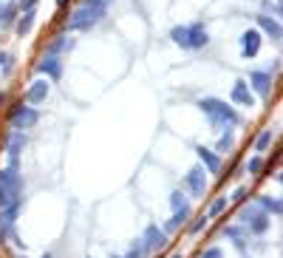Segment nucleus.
<instances>
[{
  "mask_svg": "<svg viewBox=\"0 0 283 258\" xmlns=\"http://www.w3.org/2000/svg\"><path fill=\"white\" fill-rule=\"evenodd\" d=\"M0 102H3V94H0Z\"/></svg>",
  "mask_w": 283,
  "mask_h": 258,
  "instance_id": "obj_26",
  "label": "nucleus"
},
{
  "mask_svg": "<svg viewBox=\"0 0 283 258\" xmlns=\"http://www.w3.org/2000/svg\"><path fill=\"white\" fill-rule=\"evenodd\" d=\"M68 0H57V9H63V6H66Z\"/></svg>",
  "mask_w": 283,
  "mask_h": 258,
  "instance_id": "obj_24",
  "label": "nucleus"
},
{
  "mask_svg": "<svg viewBox=\"0 0 283 258\" xmlns=\"http://www.w3.org/2000/svg\"><path fill=\"white\" fill-rule=\"evenodd\" d=\"M170 40H173L176 46L187 49V26H173V29H170Z\"/></svg>",
  "mask_w": 283,
  "mask_h": 258,
  "instance_id": "obj_16",
  "label": "nucleus"
},
{
  "mask_svg": "<svg viewBox=\"0 0 283 258\" xmlns=\"http://www.w3.org/2000/svg\"><path fill=\"white\" fill-rule=\"evenodd\" d=\"M173 207L179 210V207H184V202H182V193H173Z\"/></svg>",
  "mask_w": 283,
  "mask_h": 258,
  "instance_id": "obj_22",
  "label": "nucleus"
},
{
  "mask_svg": "<svg viewBox=\"0 0 283 258\" xmlns=\"http://www.w3.org/2000/svg\"><path fill=\"white\" fill-rule=\"evenodd\" d=\"M15 15H17V3L15 0L0 3V29H9V26L15 23Z\"/></svg>",
  "mask_w": 283,
  "mask_h": 258,
  "instance_id": "obj_13",
  "label": "nucleus"
},
{
  "mask_svg": "<svg viewBox=\"0 0 283 258\" xmlns=\"http://www.w3.org/2000/svg\"><path fill=\"white\" fill-rule=\"evenodd\" d=\"M269 142H272V130H264V133L258 136V142H255V147H258V150H264V147H266Z\"/></svg>",
  "mask_w": 283,
  "mask_h": 258,
  "instance_id": "obj_18",
  "label": "nucleus"
},
{
  "mask_svg": "<svg viewBox=\"0 0 283 258\" xmlns=\"http://www.w3.org/2000/svg\"><path fill=\"white\" fill-rule=\"evenodd\" d=\"M261 32L258 29H247V32L241 34V54L244 57H255L258 51H261Z\"/></svg>",
  "mask_w": 283,
  "mask_h": 258,
  "instance_id": "obj_5",
  "label": "nucleus"
},
{
  "mask_svg": "<svg viewBox=\"0 0 283 258\" xmlns=\"http://www.w3.org/2000/svg\"><path fill=\"white\" fill-rule=\"evenodd\" d=\"M199 156H201V162H207V167H210V170H218V167H221V159H218V156H213V150L199 147Z\"/></svg>",
  "mask_w": 283,
  "mask_h": 258,
  "instance_id": "obj_17",
  "label": "nucleus"
},
{
  "mask_svg": "<svg viewBox=\"0 0 283 258\" xmlns=\"http://www.w3.org/2000/svg\"><path fill=\"white\" fill-rule=\"evenodd\" d=\"M105 12H108V0H83L80 9L71 15V20H68V29H71V32L91 29V26H97L100 17H105Z\"/></svg>",
  "mask_w": 283,
  "mask_h": 258,
  "instance_id": "obj_1",
  "label": "nucleus"
},
{
  "mask_svg": "<svg viewBox=\"0 0 283 258\" xmlns=\"http://www.w3.org/2000/svg\"><path fill=\"white\" fill-rule=\"evenodd\" d=\"M173 258H182V256H173Z\"/></svg>",
  "mask_w": 283,
  "mask_h": 258,
  "instance_id": "obj_27",
  "label": "nucleus"
},
{
  "mask_svg": "<svg viewBox=\"0 0 283 258\" xmlns=\"http://www.w3.org/2000/svg\"><path fill=\"white\" fill-rule=\"evenodd\" d=\"M49 91H51L49 80H34L32 85H29V91H26V102H32V105H40L43 99L49 97Z\"/></svg>",
  "mask_w": 283,
  "mask_h": 258,
  "instance_id": "obj_8",
  "label": "nucleus"
},
{
  "mask_svg": "<svg viewBox=\"0 0 283 258\" xmlns=\"http://www.w3.org/2000/svg\"><path fill=\"white\" fill-rule=\"evenodd\" d=\"M34 122H37V111H34V108H23V102L12 111V125H15V130L32 128Z\"/></svg>",
  "mask_w": 283,
  "mask_h": 258,
  "instance_id": "obj_4",
  "label": "nucleus"
},
{
  "mask_svg": "<svg viewBox=\"0 0 283 258\" xmlns=\"http://www.w3.org/2000/svg\"><path fill=\"white\" fill-rule=\"evenodd\" d=\"M6 60H9V57H6V54H0V65L6 63Z\"/></svg>",
  "mask_w": 283,
  "mask_h": 258,
  "instance_id": "obj_25",
  "label": "nucleus"
},
{
  "mask_svg": "<svg viewBox=\"0 0 283 258\" xmlns=\"http://www.w3.org/2000/svg\"><path fill=\"white\" fill-rule=\"evenodd\" d=\"M247 85H252V88L258 91V97L266 99L269 97V85H272V74H269V71H252Z\"/></svg>",
  "mask_w": 283,
  "mask_h": 258,
  "instance_id": "obj_7",
  "label": "nucleus"
},
{
  "mask_svg": "<svg viewBox=\"0 0 283 258\" xmlns=\"http://www.w3.org/2000/svg\"><path fill=\"white\" fill-rule=\"evenodd\" d=\"M224 204H227V199H218L216 204H213V207H210V216H218V213H221V210H224Z\"/></svg>",
  "mask_w": 283,
  "mask_h": 258,
  "instance_id": "obj_19",
  "label": "nucleus"
},
{
  "mask_svg": "<svg viewBox=\"0 0 283 258\" xmlns=\"http://www.w3.org/2000/svg\"><path fill=\"white\" fill-rule=\"evenodd\" d=\"M255 20H258V29H261V32H266L269 37H272V40H281V23H278L275 17H269V15H258Z\"/></svg>",
  "mask_w": 283,
  "mask_h": 258,
  "instance_id": "obj_10",
  "label": "nucleus"
},
{
  "mask_svg": "<svg viewBox=\"0 0 283 258\" xmlns=\"http://www.w3.org/2000/svg\"><path fill=\"white\" fill-rule=\"evenodd\" d=\"M207 43H210V34L204 29V23L187 26V49H204Z\"/></svg>",
  "mask_w": 283,
  "mask_h": 258,
  "instance_id": "obj_6",
  "label": "nucleus"
},
{
  "mask_svg": "<svg viewBox=\"0 0 283 258\" xmlns=\"http://www.w3.org/2000/svg\"><path fill=\"white\" fill-rule=\"evenodd\" d=\"M20 193V179H17V165H9V170L0 173V207H9L17 202Z\"/></svg>",
  "mask_w": 283,
  "mask_h": 258,
  "instance_id": "obj_3",
  "label": "nucleus"
},
{
  "mask_svg": "<svg viewBox=\"0 0 283 258\" xmlns=\"http://www.w3.org/2000/svg\"><path fill=\"white\" fill-rule=\"evenodd\" d=\"M187 187L193 190V196H201L207 190V179H204V170H201V167H196V170L187 173Z\"/></svg>",
  "mask_w": 283,
  "mask_h": 258,
  "instance_id": "obj_12",
  "label": "nucleus"
},
{
  "mask_svg": "<svg viewBox=\"0 0 283 258\" xmlns=\"http://www.w3.org/2000/svg\"><path fill=\"white\" fill-rule=\"evenodd\" d=\"M145 239H148V250H159V247H165V233L156 230V227H148Z\"/></svg>",
  "mask_w": 283,
  "mask_h": 258,
  "instance_id": "obj_15",
  "label": "nucleus"
},
{
  "mask_svg": "<svg viewBox=\"0 0 283 258\" xmlns=\"http://www.w3.org/2000/svg\"><path fill=\"white\" fill-rule=\"evenodd\" d=\"M34 9H26V12H23V17H20V20H17L15 23V29H17V34H20V37H23V34H29L32 32V26H34Z\"/></svg>",
  "mask_w": 283,
  "mask_h": 258,
  "instance_id": "obj_14",
  "label": "nucleus"
},
{
  "mask_svg": "<svg viewBox=\"0 0 283 258\" xmlns=\"http://www.w3.org/2000/svg\"><path fill=\"white\" fill-rule=\"evenodd\" d=\"M233 102H238V105H247V108H252L255 105V97H252L250 85H247V80H238L233 85Z\"/></svg>",
  "mask_w": 283,
  "mask_h": 258,
  "instance_id": "obj_9",
  "label": "nucleus"
},
{
  "mask_svg": "<svg viewBox=\"0 0 283 258\" xmlns=\"http://www.w3.org/2000/svg\"><path fill=\"white\" fill-rule=\"evenodd\" d=\"M261 165H264L261 159H252L250 162V170H252V173H258V170H261Z\"/></svg>",
  "mask_w": 283,
  "mask_h": 258,
  "instance_id": "obj_21",
  "label": "nucleus"
},
{
  "mask_svg": "<svg viewBox=\"0 0 283 258\" xmlns=\"http://www.w3.org/2000/svg\"><path fill=\"white\" fill-rule=\"evenodd\" d=\"M37 71H40V74H46V80H57V77L63 74V63H60L57 57H46L43 63L37 65Z\"/></svg>",
  "mask_w": 283,
  "mask_h": 258,
  "instance_id": "obj_11",
  "label": "nucleus"
},
{
  "mask_svg": "<svg viewBox=\"0 0 283 258\" xmlns=\"http://www.w3.org/2000/svg\"><path fill=\"white\" fill-rule=\"evenodd\" d=\"M204 258H221V250H207V253H204Z\"/></svg>",
  "mask_w": 283,
  "mask_h": 258,
  "instance_id": "obj_23",
  "label": "nucleus"
},
{
  "mask_svg": "<svg viewBox=\"0 0 283 258\" xmlns=\"http://www.w3.org/2000/svg\"><path fill=\"white\" fill-rule=\"evenodd\" d=\"M264 207H269L272 213H281V204H278V202H272V199H264Z\"/></svg>",
  "mask_w": 283,
  "mask_h": 258,
  "instance_id": "obj_20",
  "label": "nucleus"
},
{
  "mask_svg": "<svg viewBox=\"0 0 283 258\" xmlns=\"http://www.w3.org/2000/svg\"><path fill=\"white\" fill-rule=\"evenodd\" d=\"M199 108L213 119V125H238V119H241L233 108H227L221 99H213V97L199 99Z\"/></svg>",
  "mask_w": 283,
  "mask_h": 258,
  "instance_id": "obj_2",
  "label": "nucleus"
}]
</instances>
